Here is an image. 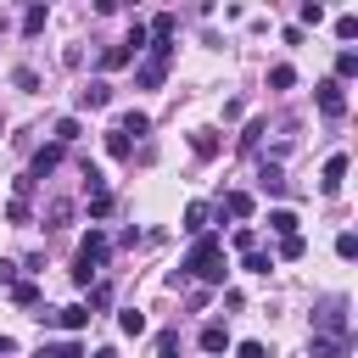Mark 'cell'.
Masks as SVG:
<instances>
[{"label": "cell", "instance_id": "e575fe53", "mask_svg": "<svg viewBox=\"0 0 358 358\" xmlns=\"http://www.w3.org/2000/svg\"><path fill=\"white\" fill-rule=\"evenodd\" d=\"M6 218H11V224H28V201L11 196V201H6Z\"/></svg>", "mask_w": 358, "mask_h": 358}, {"label": "cell", "instance_id": "9c48e42d", "mask_svg": "<svg viewBox=\"0 0 358 358\" xmlns=\"http://www.w3.org/2000/svg\"><path fill=\"white\" fill-rule=\"evenodd\" d=\"M201 352H213V358H218V352H229V330H224L218 319H213V324L201 330Z\"/></svg>", "mask_w": 358, "mask_h": 358}, {"label": "cell", "instance_id": "8d00e7d4", "mask_svg": "<svg viewBox=\"0 0 358 358\" xmlns=\"http://www.w3.org/2000/svg\"><path fill=\"white\" fill-rule=\"evenodd\" d=\"M0 285H17V263L11 257H0Z\"/></svg>", "mask_w": 358, "mask_h": 358}, {"label": "cell", "instance_id": "f546056e", "mask_svg": "<svg viewBox=\"0 0 358 358\" xmlns=\"http://www.w3.org/2000/svg\"><path fill=\"white\" fill-rule=\"evenodd\" d=\"M235 252H257V229H252V224L235 229Z\"/></svg>", "mask_w": 358, "mask_h": 358}, {"label": "cell", "instance_id": "d6a6232c", "mask_svg": "<svg viewBox=\"0 0 358 358\" xmlns=\"http://www.w3.org/2000/svg\"><path fill=\"white\" fill-rule=\"evenodd\" d=\"M302 252H308L302 235H285V241H280V257H302Z\"/></svg>", "mask_w": 358, "mask_h": 358}, {"label": "cell", "instance_id": "30bf717a", "mask_svg": "<svg viewBox=\"0 0 358 358\" xmlns=\"http://www.w3.org/2000/svg\"><path fill=\"white\" fill-rule=\"evenodd\" d=\"M112 129H117V134H134V140H140V134H151V117H145V112H123V117H117Z\"/></svg>", "mask_w": 358, "mask_h": 358}, {"label": "cell", "instance_id": "ac0fdd59", "mask_svg": "<svg viewBox=\"0 0 358 358\" xmlns=\"http://www.w3.org/2000/svg\"><path fill=\"white\" fill-rule=\"evenodd\" d=\"M308 358H347V341H324V336H313Z\"/></svg>", "mask_w": 358, "mask_h": 358}, {"label": "cell", "instance_id": "5bb4252c", "mask_svg": "<svg viewBox=\"0 0 358 358\" xmlns=\"http://www.w3.org/2000/svg\"><path fill=\"white\" fill-rule=\"evenodd\" d=\"M56 324H62V330H73V336H78V330H84V324H90V308H84V302H73V308H62V313H56Z\"/></svg>", "mask_w": 358, "mask_h": 358}, {"label": "cell", "instance_id": "7402d4cb", "mask_svg": "<svg viewBox=\"0 0 358 358\" xmlns=\"http://www.w3.org/2000/svg\"><path fill=\"white\" fill-rule=\"evenodd\" d=\"M241 263H246V274H268V268H274L268 252H241Z\"/></svg>", "mask_w": 358, "mask_h": 358}, {"label": "cell", "instance_id": "836d02e7", "mask_svg": "<svg viewBox=\"0 0 358 358\" xmlns=\"http://www.w3.org/2000/svg\"><path fill=\"white\" fill-rule=\"evenodd\" d=\"M352 34H358V17H352V11H347V17H336V39H352Z\"/></svg>", "mask_w": 358, "mask_h": 358}, {"label": "cell", "instance_id": "e0dca14e", "mask_svg": "<svg viewBox=\"0 0 358 358\" xmlns=\"http://www.w3.org/2000/svg\"><path fill=\"white\" fill-rule=\"evenodd\" d=\"M11 302H17V308H39V285H34V280H17V285H11Z\"/></svg>", "mask_w": 358, "mask_h": 358}, {"label": "cell", "instance_id": "d4e9b609", "mask_svg": "<svg viewBox=\"0 0 358 358\" xmlns=\"http://www.w3.org/2000/svg\"><path fill=\"white\" fill-rule=\"evenodd\" d=\"M263 134H268V123H263V117H252V123H246V134H241V151H252Z\"/></svg>", "mask_w": 358, "mask_h": 358}, {"label": "cell", "instance_id": "8fae6325", "mask_svg": "<svg viewBox=\"0 0 358 358\" xmlns=\"http://www.w3.org/2000/svg\"><path fill=\"white\" fill-rule=\"evenodd\" d=\"M218 145H224V140H218L213 129H196V134H190V151H196L201 162H207V157H218Z\"/></svg>", "mask_w": 358, "mask_h": 358}, {"label": "cell", "instance_id": "ab89813d", "mask_svg": "<svg viewBox=\"0 0 358 358\" xmlns=\"http://www.w3.org/2000/svg\"><path fill=\"white\" fill-rule=\"evenodd\" d=\"M11 352H17V341H11V336H0V358H11Z\"/></svg>", "mask_w": 358, "mask_h": 358}, {"label": "cell", "instance_id": "83f0119b", "mask_svg": "<svg viewBox=\"0 0 358 358\" xmlns=\"http://www.w3.org/2000/svg\"><path fill=\"white\" fill-rule=\"evenodd\" d=\"M106 151H112V157H129L134 145H129V134H117V129H106Z\"/></svg>", "mask_w": 358, "mask_h": 358}, {"label": "cell", "instance_id": "7a4b0ae2", "mask_svg": "<svg viewBox=\"0 0 358 358\" xmlns=\"http://www.w3.org/2000/svg\"><path fill=\"white\" fill-rule=\"evenodd\" d=\"M313 336H324V341H347V296H341V291H330V296L313 308Z\"/></svg>", "mask_w": 358, "mask_h": 358}, {"label": "cell", "instance_id": "ffe728a7", "mask_svg": "<svg viewBox=\"0 0 358 358\" xmlns=\"http://www.w3.org/2000/svg\"><path fill=\"white\" fill-rule=\"evenodd\" d=\"M45 17H50V11H45V6H28V11H22V34H28V39H34V34H39V28H45Z\"/></svg>", "mask_w": 358, "mask_h": 358}, {"label": "cell", "instance_id": "44dd1931", "mask_svg": "<svg viewBox=\"0 0 358 358\" xmlns=\"http://www.w3.org/2000/svg\"><path fill=\"white\" fill-rule=\"evenodd\" d=\"M123 62H134L129 45H106V50H101V67H123Z\"/></svg>", "mask_w": 358, "mask_h": 358}, {"label": "cell", "instance_id": "52a82bcc", "mask_svg": "<svg viewBox=\"0 0 358 358\" xmlns=\"http://www.w3.org/2000/svg\"><path fill=\"white\" fill-rule=\"evenodd\" d=\"M257 190H263V196H285V173H280V162H263V168H257Z\"/></svg>", "mask_w": 358, "mask_h": 358}, {"label": "cell", "instance_id": "484cf974", "mask_svg": "<svg viewBox=\"0 0 358 358\" xmlns=\"http://www.w3.org/2000/svg\"><path fill=\"white\" fill-rule=\"evenodd\" d=\"M157 358H179V330H162L157 336Z\"/></svg>", "mask_w": 358, "mask_h": 358}, {"label": "cell", "instance_id": "2e32d148", "mask_svg": "<svg viewBox=\"0 0 358 358\" xmlns=\"http://www.w3.org/2000/svg\"><path fill=\"white\" fill-rule=\"evenodd\" d=\"M291 84H296V67L291 62H274L268 67V90H291Z\"/></svg>", "mask_w": 358, "mask_h": 358}, {"label": "cell", "instance_id": "1f68e13d", "mask_svg": "<svg viewBox=\"0 0 358 358\" xmlns=\"http://www.w3.org/2000/svg\"><path fill=\"white\" fill-rule=\"evenodd\" d=\"M302 22L319 28V22H324V6H319V0H302Z\"/></svg>", "mask_w": 358, "mask_h": 358}, {"label": "cell", "instance_id": "d590c367", "mask_svg": "<svg viewBox=\"0 0 358 358\" xmlns=\"http://www.w3.org/2000/svg\"><path fill=\"white\" fill-rule=\"evenodd\" d=\"M235 358H268V347H263V341H241V352H235Z\"/></svg>", "mask_w": 358, "mask_h": 358}, {"label": "cell", "instance_id": "6da1fadb", "mask_svg": "<svg viewBox=\"0 0 358 358\" xmlns=\"http://www.w3.org/2000/svg\"><path fill=\"white\" fill-rule=\"evenodd\" d=\"M179 274H196V280H207V285H224L229 263H224L218 235H196V246H190V257H185V268H179Z\"/></svg>", "mask_w": 358, "mask_h": 358}, {"label": "cell", "instance_id": "74e56055", "mask_svg": "<svg viewBox=\"0 0 358 358\" xmlns=\"http://www.w3.org/2000/svg\"><path fill=\"white\" fill-rule=\"evenodd\" d=\"M56 352H62V358H84V347H78V341H62Z\"/></svg>", "mask_w": 358, "mask_h": 358}, {"label": "cell", "instance_id": "7c38bea8", "mask_svg": "<svg viewBox=\"0 0 358 358\" xmlns=\"http://www.w3.org/2000/svg\"><path fill=\"white\" fill-rule=\"evenodd\" d=\"M218 213H229V218H252V190H229Z\"/></svg>", "mask_w": 358, "mask_h": 358}, {"label": "cell", "instance_id": "277c9868", "mask_svg": "<svg viewBox=\"0 0 358 358\" xmlns=\"http://www.w3.org/2000/svg\"><path fill=\"white\" fill-rule=\"evenodd\" d=\"M106 252H112V241H106L101 229H90V235L78 241V263H90V268H101V263H106Z\"/></svg>", "mask_w": 358, "mask_h": 358}, {"label": "cell", "instance_id": "5b68a950", "mask_svg": "<svg viewBox=\"0 0 358 358\" xmlns=\"http://www.w3.org/2000/svg\"><path fill=\"white\" fill-rule=\"evenodd\" d=\"M78 106H84V112H101V106H112V84H106V78H90V84L78 90Z\"/></svg>", "mask_w": 358, "mask_h": 358}, {"label": "cell", "instance_id": "f1b7e54d", "mask_svg": "<svg viewBox=\"0 0 358 358\" xmlns=\"http://www.w3.org/2000/svg\"><path fill=\"white\" fill-rule=\"evenodd\" d=\"M106 213H112V190H95L90 196V218H106Z\"/></svg>", "mask_w": 358, "mask_h": 358}, {"label": "cell", "instance_id": "3957f363", "mask_svg": "<svg viewBox=\"0 0 358 358\" xmlns=\"http://www.w3.org/2000/svg\"><path fill=\"white\" fill-rule=\"evenodd\" d=\"M319 112H324L330 123H336V117H347V90H341L336 78H324V84H319Z\"/></svg>", "mask_w": 358, "mask_h": 358}, {"label": "cell", "instance_id": "cb8c5ba5", "mask_svg": "<svg viewBox=\"0 0 358 358\" xmlns=\"http://www.w3.org/2000/svg\"><path fill=\"white\" fill-rule=\"evenodd\" d=\"M78 134H84V129H78V117H62V123H56V145H73Z\"/></svg>", "mask_w": 358, "mask_h": 358}, {"label": "cell", "instance_id": "4fadbf2b", "mask_svg": "<svg viewBox=\"0 0 358 358\" xmlns=\"http://www.w3.org/2000/svg\"><path fill=\"white\" fill-rule=\"evenodd\" d=\"M207 218H213L207 201H190V207H185V229H190V235H207Z\"/></svg>", "mask_w": 358, "mask_h": 358}, {"label": "cell", "instance_id": "4dcf8cb0", "mask_svg": "<svg viewBox=\"0 0 358 358\" xmlns=\"http://www.w3.org/2000/svg\"><path fill=\"white\" fill-rule=\"evenodd\" d=\"M336 257H358V235H352V229L336 235Z\"/></svg>", "mask_w": 358, "mask_h": 358}, {"label": "cell", "instance_id": "9a60e30c", "mask_svg": "<svg viewBox=\"0 0 358 358\" xmlns=\"http://www.w3.org/2000/svg\"><path fill=\"white\" fill-rule=\"evenodd\" d=\"M268 229H274L280 241H285V235H296V213H291V207H274V213H268Z\"/></svg>", "mask_w": 358, "mask_h": 358}, {"label": "cell", "instance_id": "8992f818", "mask_svg": "<svg viewBox=\"0 0 358 358\" xmlns=\"http://www.w3.org/2000/svg\"><path fill=\"white\" fill-rule=\"evenodd\" d=\"M341 179H347V151H336V157L324 162V173H319V190H324V196H336V190H341Z\"/></svg>", "mask_w": 358, "mask_h": 358}, {"label": "cell", "instance_id": "f35d334b", "mask_svg": "<svg viewBox=\"0 0 358 358\" xmlns=\"http://www.w3.org/2000/svg\"><path fill=\"white\" fill-rule=\"evenodd\" d=\"M34 358H62V352H56L50 341H39V347H34Z\"/></svg>", "mask_w": 358, "mask_h": 358}, {"label": "cell", "instance_id": "d6986e66", "mask_svg": "<svg viewBox=\"0 0 358 358\" xmlns=\"http://www.w3.org/2000/svg\"><path fill=\"white\" fill-rule=\"evenodd\" d=\"M117 324H123V336H145V313H140V308H123Z\"/></svg>", "mask_w": 358, "mask_h": 358}, {"label": "cell", "instance_id": "60d3db41", "mask_svg": "<svg viewBox=\"0 0 358 358\" xmlns=\"http://www.w3.org/2000/svg\"><path fill=\"white\" fill-rule=\"evenodd\" d=\"M95 358H117V347H95Z\"/></svg>", "mask_w": 358, "mask_h": 358}, {"label": "cell", "instance_id": "ba28073f", "mask_svg": "<svg viewBox=\"0 0 358 358\" xmlns=\"http://www.w3.org/2000/svg\"><path fill=\"white\" fill-rule=\"evenodd\" d=\"M56 162H62V145H45V151H34V168H28V179H45V173H56Z\"/></svg>", "mask_w": 358, "mask_h": 358}, {"label": "cell", "instance_id": "4316f807", "mask_svg": "<svg viewBox=\"0 0 358 358\" xmlns=\"http://www.w3.org/2000/svg\"><path fill=\"white\" fill-rule=\"evenodd\" d=\"M11 84H17V90H28V95H34V90H39V73H34V67H17V73H11Z\"/></svg>", "mask_w": 358, "mask_h": 358}, {"label": "cell", "instance_id": "603a6c76", "mask_svg": "<svg viewBox=\"0 0 358 358\" xmlns=\"http://www.w3.org/2000/svg\"><path fill=\"white\" fill-rule=\"evenodd\" d=\"M352 73H358V50H341V56H336V84L352 78Z\"/></svg>", "mask_w": 358, "mask_h": 358}]
</instances>
